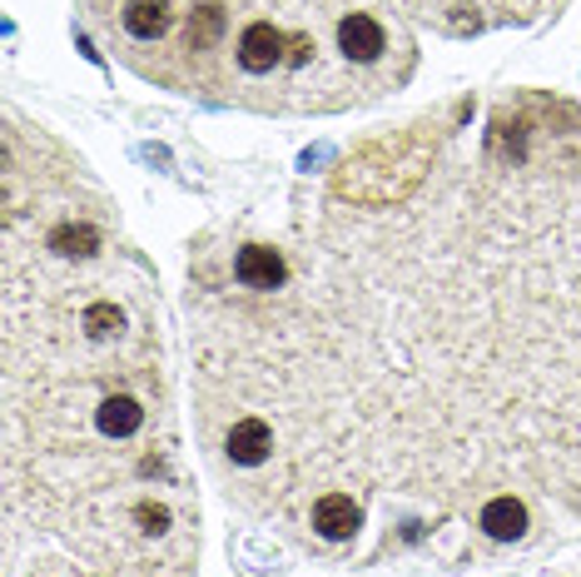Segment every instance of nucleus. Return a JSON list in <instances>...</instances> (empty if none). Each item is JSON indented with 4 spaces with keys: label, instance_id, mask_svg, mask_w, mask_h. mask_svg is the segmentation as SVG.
<instances>
[{
    "label": "nucleus",
    "instance_id": "obj_2",
    "mask_svg": "<svg viewBox=\"0 0 581 577\" xmlns=\"http://www.w3.org/2000/svg\"><path fill=\"white\" fill-rule=\"evenodd\" d=\"M314 528L324 532L328 542H343V538H353V532L363 528V507L353 503L349 493H324L314 503Z\"/></svg>",
    "mask_w": 581,
    "mask_h": 577
},
{
    "label": "nucleus",
    "instance_id": "obj_1",
    "mask_svg": "<svg viewBox=\"0 0 581 577\" xmlns=\"http://www.w3.org/2000/svg\"><path fill=\"white\" fill-rule=\"evenodd\" d=\"M119 25L135 46H160L175 30V11H169V0H129L119 11Z\"/></svg>",
    "mask_w": 581,
    "mask_h": 577
},
{
    "label": "nucleus",
    "instance_id": "obj_4",
    "mask_svg": "<svg viewBox=\"0 0 581 577\" xmlns=\"http://www.w3.org/2000/svg\"><path fill=\"white\" fill-rule=\"evenodd\" d=\"M224 453H229L233 463L254 468V463H264L268 453H274V428H268L264 418H239V424L229 428V443H224Z\"/></svg>",
    "mask_w": 581,
    "mask_h": 577
},
{
    "label": "nucleus",
    "instance_id": "obj_3",
    "mask_svg": "<svg viewBox=\"0 0 581 577\" xmlns=\"http://www.w3.org/2000/svg\"><path fill=\"white\" fill-rule=\"evenodd\" d=\"M239 284L244 289H279L283 279H289V269H283V254L279 249H268V244H249L239 249Z\"/></svg>",
    "mask_w": 581,
    "mask_h": 577
},
{
    "label": "nucleus",
    "instance_id": "obj_5",
    "mask_svg": "<svg viewBox=\"0 0 581 577\" xmlns=\"http://www.w3.org/2000/svg\"><path fill=\"white\" fill-rule=\"evenodd\" d=\"M482 532L497 542H511V538H522L527 532V507L517 503V498H492L488 507H482Z\"/></svg>",
    "mask_w": 581,
    "mask_h": 577
}]
</instances>
